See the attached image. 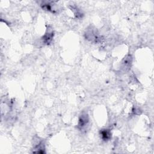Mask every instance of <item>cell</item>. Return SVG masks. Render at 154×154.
Returning <instances> with one entry per match:
<instances>
[{
    "mask_svg": "<svg viewBox=\"0 0 154 154\" xmlns=\"http://www.w3.org/2000/svg\"><path fill=\"white\" fill-rule=\"evenodd\" d=\"M54 36V32L52 29H47L46 33L45 34V35L43 36L42 39L43 41L45 43L48 45L50 43V42L52 41V38Z\"/></svg>",
    "mask_w": 154,
    "mask_h": 154,
    "instance_id": "7a4b0ae2",
    "label": "cell"
},
{
    "mask_svg": "<svg viewBox=\"0 0 154 154\" xmlns=\"http://www.w3.org/2000/svg\"><path fill=\"white\" fill-rule=\"evenodd\" d=\"M101 138L104 141H108L111 138V132L109 129H102L100 132Z\"/></svg>",
    "mask_w": 154,
    "mask_h": 154,
    "instance_id": "3957f363",
    "label": "cell"
},
{
    "mask_svg": "<svg viewBox=\"0 0 154 154\" xmlns=\"http://www.w3.org/2000/svg\"><path fill=\"white\" fill-rule=\"evenodd\" d=\"M89 122L88 116L87 114H82V115L79 118L78 121V128L82 129L88 124Z\"/></svg>",
    "mask_w": 154,
    "mask_h": 154,
    "instance_id": "6da1fadb",
    "label": "cell"
}]
</instances>
